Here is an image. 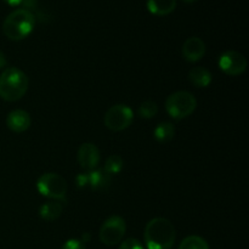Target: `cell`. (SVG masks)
<instances>
[{"label":"cell","instance_id":"obj_23","mask_svg":"<svg viewBox=\"0 0 249 249\" xmlns=\"http://www.w3.org/2000/svg\"><path fill=\"white\" fill-rule=\"evenodd\" d=\"M21 5H23L22 9H26L28 11H31L32 9H36V0H22Z\"/></svg>","mask_w":249,"mask_h":249},{"label":"cell","instance_id":"obj_22","mask_svg":"<svg viewBox=\"0 0 249 249\" xmlns=\"http://www.w3.org/2000/svg\"><path fill=\"white\" fill-rule=\"evenodd\" d=\"M77 182V186L79 189H85V187H89V178H88V173H82L77 177L75 179Z\"/></svg>","mask_w":249,"mask_h":249},{"label":"cell","instance_id":"obj_1","mask_svg":"<svg viewBox=\"0 0 249 249\" xmlns=\"http://www.w3.org/2000/svg\"><path fill=\"white\" fill-rule=\"evenodd\" d=\"M143 240L147 249H172L177 240V231L168 219L155 218L146 225Z\"/></svg>","mask_w":249,"mask_h":249},{"label":"cell","instance_id":"obj_24","mask_svg":"<svg viewBox=\"0 0 249 249\" xmlns=\"http://www.w3.org/2000/svg\"><path fill=\"white\" fill-rule=\"evenodd\" d=\"M6 65H7L6 56H5V53L0 50V70H2V68L6 67Z\"/></svg>","mask_w":249,"mask_h":249},{"label":"cell","instance_id":"obj_11","mask_svg":"<svg viewBox=\"0 0 249 249\" xmlns=\"http://www.w3.org/2000/svg\"><path fill=\"white\" fill-rule=\"evenodd\" d=\"M32 124V118L28 112L23 109H14L6 117V125L11 131L17 134L28 130Z\"/></svg>","mask_w":249,"mask_h":249},{"label":"cell","instance_id":"obj_2","mask_svg":"<svg viewBox=\"0 0 249 249\" xmlns=\"http://www.w3.org/2000/svg\"><path fill=\"white\" fill-rule=\"evenodd\" d=\"M28 77L17 67L5 68L0 74V97L7 102L21 100L28 90Z\"/></svg>","mask_w":249,"mask_h":249},{"label":"cell","instance_id":"obj_9","mask_svg":"<svg viewBox=\"0 0 249 249\" xmlns=\"http://www.w3.org/2000/svg\"><path fill=\"white\" fill-rule=\"evenodd\" d=\"M77 160L83 169L90 172V170L96 169L97 165L100 164L101 156H100V151L96 145L91 142H84L80 145L79 150H78Z\"/></svg>","mask_w":249,"mask_h":249},{"label":"cell","instance_id":"obj_20","mask_svg":"<svg viewBox=\"0 0 249 249\" xmlns=\"http://www.w3.org/2000/svg\"><path fill=\"white\" fill-rule=\"evenodd\" d=\"M119 249H145L138 238H126L121 243Z\"/></svg>","mask_w":249,"mask_h":249},{"label":"cell","instance_id":"obj_5","mask_svg":"<svg viewBox=\"0 0 249 249\" xmlns=\"http://www.w3.org/2000/svg\"><path fill=\"white\" fill-rule=\"evenodd\" d=\"M36 190L44 197L57 202H65L67 196V181L57 173H44L36 181Z\"/></svg>","mask_w":249,"mask_h":249},{"label":"cell","instance_id":"obj_6","mask_svg":"<svg viewBox=\"0 0 249 249\" xmlns=\"http://www.w3.org/2000/svg\"><path fill=\"white\" fill-rule=\"evenodd\" d=\"M126 232V224L122 216L113 215L104 221L100 228L99 238L105 246L113 247L122 242Z\"/></svg>","mask_w":249,"mask_h":249},{"label":"cell","instance_id":"obj_14","mask_svg":"<svg viewBox=\"0 0 249 249\" xmlns=\"http://www.w3.org/2000/svg\"><path fill=\"white\" fill-rule=\"evenodd\" d=\"M189 80L196 88H207L212 83V73L206 67L197 66L189 72Z\"/></svg>","mask_w":249,"mask_h":249},{"label":"cell","instance_id":"obj_16","mask_svg":"<svg viewBox=\"0 0 249 249\" xmlns=\"http://www.w3.org/2000/svg\"><path fill=\"white\" fill-rule=\"evenodd\" d=\"M155 139L158 142H168L172 140L175 135V128L169 122H163L160 123L155 129Z\"/></svg>","mask_w":249,"mask_h":249},{"label":"cell","instance_id":"obj_26","mask_svg":"<svg viewBox=\"0 0 249 249\" xmlns=\"http://www.w3.org/2000/svg\"><path fill=\"white\" fill-rule=\"evenodd\" d=\"M182 1H184V2H187V4H191V2L196 1V0H182Z\"/></svg>","mask_w":249,"mask_h":249},{"label":"cell","instance_id":"obj_19","mask_svg":"<svg viewBox=\"0 0 249 249\" xmlns=\"http://www.w3.org/2000/svg\"><path fill=\"white\" fill-rule=\"evenodd\" d=\"M139 116L143 119H151L157 116L158 105L152 100H146L139 106Z\"/></svg>","mask_w":249,"mask_h":249},{"label":"cell","instance_id":"obj_13","mask_svg":"<svg viewBox=\"0 0 249 249\" xmlns=\"http://www.w3.org/2000/svg\"><path fill=\"white\" fill-rule=\"evenodd\" d=\"M177 7V0H147V9L156 16H167Z\"/></svg>","mask_w":249,"mask_h":249},{"label":"cell","instance_id":"obj_25","mask_svg":"<svg viewBox=\"0 0 249 249\" xmlns=\"http://www.w3.org/2000/svg\"><path fill=\"white\" fill-rule=\"evenodd\" d=\"M4 1L11 6H17V5H21L22 0H4Z\"/></svg>","mask_w":249,"mask_h":249},{"label":"cell","instance_id":"obj_10","mask_svg":"<svg viewBox=\"0 0 249 249\" xmlns=\"http://www.w3.org/2000/svg\"><path fill=\"white\" fill-rule=\"evenodd\" d=\"M181 53L187 62H198L206 53V44L198 36H191L185 40Z\"/></svg>","mask_w":249,"mask_h":249},{"label":"cell","instance_id":"obj_3","mask_svg":"<svg viewBox=\"0 0 249 249\" xmlns=\"http://www.w3.org/2000/svg\"><path fill=\"white\" fill-rule=\"evenodd\" d=\"M36 26L33 12L26 9H16L10 12L2 23V32L10 40L18 41L27 38Z\"/></svg>","mask_w":249,"mask_h":249},{"label":"cell","instance_id":"obj_15","mask_svg":"<svg viewBox=\"0 0 249 249\" xmlns=\"http://www.w3.org/2000/svg\"><path fill=\"white\" fill-rule=\"evenodd\" d=\"M63 207L61 202L49 201L44 203L39 209V215L45 221H55L61 216Z\"/></svg>","mask_w":249,"mask_h":249},{"label":"cell","instance_id":"obj_4","mask_svg":"<svg viewBox=\"0 0 249 249\" xmlns=\"http://www.w3.org/2000/svg\"><path fill=\"white\" fill-rule=\"evenodd\" d=\"M197 108V100L191 92L177 91L169 95L165 101V109L173 119L181 121L191 116Z\"/></svg>","mask_w":249,"mask_h":249},{"label":"cell","instance_id":"obj_12","mask_svg":"<svg viewBox=\"0 0 249 249\" xmlns=\"http://www.w3.org/2000/svg\"><path fill=\"white\" fill-rule=\"evenodd\" d=\"M89 187L95 191H105L111 185L112 177L104 169H94L88 172Z\"/></svg>","mask_w":249,"mask_h":249},{"label":"cell","instance_id":"obj_21","mask_svg":"<svg viewBox=\"0 0 249 249\" xmlns=\"http://www.w3.org/2000/svg\"><path fill=\"white\" fill-rule=\"evenodd\" d=\"M62 249H87V248H85V243H83L80 240L71 238V240H68L67 242L62 246Z\"/></svg>","mask_w":249,"mask_h":249},{"label":"cell","instance_id":"obj_18","mask_svg":"<svg viewBox=\"0 0 249 249\" xmlns=\"http://www.w3.org/2000/svg\"><path fill=\"white\" fill-rule=\"evenodd\" d=\"M123 167H124L123 158L118 155H112L109 156V157L106 160V162H105L104 170L108 173V174L112 177V175L119 174V173L122 172V169H123Z\"/></svg>","mask_w":249,"mask_h":249},{"label":"cell","instance_id":"obj_7","mask_svg":"<svg viewBox=\"0 0 249 249\" xmlns=\"http://www.w3.org/2000/svg\"><path fill=\"white\" fill-rule=\"evenodd\" d=\"M134 121V112L129 106L118 104L112 106L104 117V123L112 131H123L131 125Z\"/></svg>","mask_w":249,"mask_h":249},{"label":"cell","instance_id":"obj_8","mask_svg":"<svg viewBox=\"0 0 249 249\" xmlns=\"http://www.w3.org/2000/svg\"><path fill=\"white\" fill-rule=\"evenodd\" d=\"M219 67L225 74L230 77H237L247 70V58L241 53L236 50L225 51L223 55L219 57Z\"/></svg>","mask_w":249,"mask_h":249},{"label":"cell","instance_id":"obj_17","mask_svg":"<svg viewBox=\"0 0 249 249\" xmlns=\"http://www.w3.org/2000/svg\"><path fill=\"white\" fill-rule=\"evenodd\" d=\"M178 249H211L208 242L203 237L197 235H191L185 237L180 243Z\"/></svg>","mask_w":249,"mask_h":249}]
</instances>
